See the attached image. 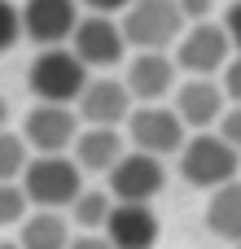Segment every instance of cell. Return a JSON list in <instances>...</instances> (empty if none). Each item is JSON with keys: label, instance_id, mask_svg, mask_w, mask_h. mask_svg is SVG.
<instances>
[{"label": "cell", "instance_id": "6da1fadb", "mask_svg": "<svg viewBox=\"0 0 241 249\" xmlns=\"http://www.w3.org/2000/svg\"><path fill=\"white\" fill-rule=\"evenodd\" d=\"M18 184L35 210H66L83 193V171L66 153H35V158H26Z\"/></svg>", "mask_w": 241, "mask_h": 249}, {"label": "cell", "instance_id": "7a4b0ae2", "mask_svg": "<svg viewBox=\"0 0 241 249\" xmlns=\"http://www.w3.org/2000/svg\"><path fill=\"white\" fill-rule=\"evenodd\" d=\"M88 66L70 48H40L35 61L26 66V88L35 105H75V96L88 83Z\"/></svg>", "mask_w": 241, "mask_h": 249}, {"label": "cell", "instance_id": "3957f363", "mask_svg": "<svg viewBox=\"0 0 241 249\" xmlns=\"http://www.w3.org/2000/svg\"><path fill=\"white\" fill-rule=\"evenodd\" d=\"M180 175H184V184L215 193L220 184H233L241 175V153L228 149L215 131H193L180 144Z\"/></svg>", "mask_w": 241, "mask_h": 249}, {"label": "cell", "instance_id": "277c9868", "mask_svg": "<svg viewBox=\"0 0 241 249\" xmlns=\"http://www.w3.org/2000/svg\"><path fill=\"white\" fill-rule=\"evenodd\" d=\"M123 44H132L136 53H167L180 31H184V18L176 9V0H132L123 9Z\"/></svg>", "mask_w": 241, "mask_h": 249}, {"label": "cell", "instance_id": "5b68a950", "mask_svg": "<svg viewBox=\"0 0 241 249\" xmlns=\"http://www.w3.org/2000/svg\"><path fill=\"white\" fill-rule=\"evenodd\" d=\"M127 123V140H132V149L136 153H149V158H171V153H180V144H184V123L176 118V109H167V105H132V114L123 118Z\"/></svg>", "mask_w": 241, "mask_h": 249}, {"label": "cell", "instance_id": "8992f818", "mask_svg": "<svg viewBox=\"0 0 241 249\" xmlns=\"http://www.w3.org/2000/svg\"><path fill=\"white\" fill-rule=\"evenodd\" d=\"M70 53L92 70H110L127 57V44H123V31L110 13H79L75 31H70Z\"/></svg>", "mask_w": 241, "mask_h": 249}, {"label": "cell", "instance_id": "52a82bcc", "mask_svg": "<svg viewBox=\"0 0 241 249\" xmlns=\"http://www.w3.org/2000/svg\"><path fill=\"white\" fill-rule=\"evenodd\" d=\"M105 193L114 197V201H141V206H149L158 193H162V184H167V166H162V158H149V153H136V149H127L110 171H105Z\"/></svg>", "mask_w": 241, "mask_h": 249}, {"label": "cell", "instance_id": "ba28073f", "mask_svg": "<svg viewBox=\"0 0 241 249\" xmlns=\"http://www.w3.org/2000/svg\"><path fill=\"white\" fill-rule=\"evenodd\" d=\"M228 57H233L228 35H224V26L211 22V18H206V22H193V26L180 31V39H176V66L189 70L193 79H211V74H220Z\"/></svg>", "mask_w": 241, "mask_h": 249}, {"label": "cell", "instance_id": "9c48e42d", "mask_svg": "<svg viewBox=\"0 0 241 249\" xmlns=\"http://www.w3.org/2000/svg\"><path fill=\"white\" fill-rule=\"evenodd\" d=\"M22 35L40 48H61L79 22V0H26L18 4Z\"/></svg>", "mask_w": 241, "mask_h": 249}, {"label": "cell", "instance_id": "30bf717a", "mask_svg": "<svg viewBox=\"0 0 241 249\" xmlns=\"http://www.w3.org/2000/svg\"><path fill=\"white\" fill-rule=\"evenodd\" d=\"M79 136V118L70 105H35L22 118V144L35 153H66Z\"/></svg>", "mask_w": 241, "mask_h": 249}, {"label": "cell", "instance_id": "8fae6325", "mask_svg": "<svg viewBox=\"0 0 241 249\" xmlns=\"http://www.w3.org/2000/svg\"><path fill=\"white\" fill-rule=\"evenodd\" d=\"M105 245L110 249H154L158 245V214L154 206H141V201H114L110 214H105Z\"/></svg>", "mask_w": 241, "mask_h": 249}, {"label": "cell", "instance_id": "7c38bea8", "mask_svg": "<svg viewBox=\"0 0 241 249\" xmlns=\"http://www.w3.org/2000/svg\"><path fill=\"white\" fill-rule=\"evenodd\" d=\"M132 114V92L123 79H88L83 92L75 96V118L88 127H119Z\"/></svg>", "mask_w": 241, "mask_h": 249}, {"label": "cell", "instance_id": "4fadbf2b", "mask_svg": "<svg viewBox=\"0 0 241 249\" xmlns=\"http://www.w3.org/2000/svg\"><path fill=\"white\" fill-rule=\"evenodd\" d=\"M123 88L132 92V101L141 105H158L171 88H176V61L167 53H136L127 61V79Z\"/></svg>", "mask_w": 241, "mask_h": 249}, {"label": "cell", "instance_id": "5bb4252c", "mask_svg": "<svg viewBox=\"0 0 241 249\" xmlns=\"http://www.w3.org/2000/svg\"><path fill=\"white\" fill-rule=\"evenodd\" d=\"M224 92H220V83L215 79H184L180 88H176V118L184 123V131L193 127V131H211L215 127V118L224 114Z\"/></svg>", "mask_w": 241, "mask_h": 249}, {"label": "cell", "instance_id": "9a60e30c", "mask_svg": "<svg viewBox=\"0 0 241 249\" xmlns=\"http://www.w3.org/2000/svg\"><path fill=\"white\" fill-rule=\"evenodd\" d=\"M70 149H75V166L79 171H92V175H105L123 153H127V140L119 136V127H88V131H79L75 140H70Z\"/></svg>", "mask_w": 241, "mask_h": 249}, {"label": "cell", "instance_id": "2e32d148", "mask_svg": "<svg viewBox=\"0 0 241 249\" xmlns=\"http://www.w3.org/2000/svg\"><path fill=\"white\" fill-rule=\"evenodd\" d=\"M70 223L61 210H35L18 223V249H66Z\"/></svg>", "mask_w": 241, "mask_h": 249}, {"label": "cell", "instance_id": "e0dca14e", "mask_svg": "<svg viewBox=\"0 0 241 249\" xmlns=\"http://www.w3.org/2000/svg\"><path fill=\"white\" fill-rule=\"evenodd\" d=\"M206 228L228 241V245H241V179L233 184H220L206 201Z\"/></svg>", "mask_w": 241, "mask_h": 249}, {"label": "cell", "instance_id": "ac0fdd59", "mask_svg": "<svg viewBox=\"0 0 241 249\" xmlns=\"http://www.w3.org/2000/svg\"><path fill=\"white\" fill-rule=\"evenodd\" d=\"M110 206H114V197H110L105 188H83L66 210H70V223H75L79 232H101V228H105Z\"/></svg>", "mask_w": 241, "mask_h": 249}, {"label": "cell", "instance_id": "d6986e66", "mask_svg": "<svg viewBox=\"0 0 241 249\" xmlns=\"http://www.w3.org/2000/svg\"><path fill=\"white\" fill-rule=\"evenodd\" d=\"M26 158H31V149L22 144V136L18 131H0V184H13L22 175Z\"/></svg>", "mask_w": 241, "mask_h": 249}, {"label": "cell", "instance_id": "ffe728a7", "mask_svg": "<svg viewBox=\"0 0 241 249\" xmlns=\"http://www.w3.org/2000/svg\"><path fill=\"white\" fill-rule=\"evenodd\" d=\"M31 214V201L22 193V184H0V228H18L22 219Z\"/></svg>", "mask_w": 241, "mask_h": 249}, {"label": "cell", "instance_id": "44dd1931", "mask_svg": "<svg viewBox=\"0 0 241 249\" xmlns=\"http://www.w3.org/2000/svg\"><path fill=\"white\" fill-rule=\"evenodd\" d=\"M215 136L241 153V105H224V114L215 118Z\"/></svg>", "mask_w": 241, "mask_h": 249}, {"label": "cell", "instance_id": "7402d4cb", "mask_svg": "<svg viewBox=\"0 0 241 249\" xmlns=\"http://www.w3.org/2000/svg\"><path fill=\"white\" fill-rule=\"evenodd\" d=\"M22 39V22H18V4L13 0H0V53H9L13 44Z\"/></svg>", "mask_w": 241, "mask_h": 249}, {"label": "cell", "instance_id": "603a6c76", "mask_svg": "<svg viewBox=\"0 0 241 249\" xmlns=\"http://www.w3.org/2000/svg\"><path fill=\"white\" fill-rule=\"evenodd\" d=\"M220 74H224V79H220V92H224V101L241 105V53L224 61V70H220Z\"/></svg>", "mask_w": 241, "mask_h": 249}, {"label": "cell", "instance_id": "cb8c5ba5", "mask_svg": "<svg viewBox=\"0 0 241 249\" xmlns=\"http://www.w3.org/2000/svg\"><path fill=\"white\" fill-rule=\"evenodd\" d=\"M224 35H228V48H237L241 53V0H233L228 9H224Z\"/></svg>", "mask_w": 241, "mask_h": 249}, {"label": "cell", "instance_id": "d4e9b609", "mask_svg": "<svg viewBox=\"0 0 241 249\" xmlns=\"http://www.w3.org/2000/svg\"><path fill=\"white\" fill-rule=\"evenodd\" d=\"M211 4L215 0H176V9H180L184 22H206L211 18Z\"/></svg>", "mask_w": 241, "mask_h": 249}, {"label": "cell", "instance_id": "484cf974", "mask_svg": "<svg viewBox=\"0 0 241 249\" xmlns=\"http://www.w3.org/2000/svg\"><path fill=\"white\" fill-rule=\"evenodd\" d=\"M66 249H110V245H105V236L83 232V236H70V245H66Z\"/></svg>", "mask_w": 241, "mask_h": 249}, {"label": "cell", "instance_id": "4316f807", "mask_svg": "<svg viewBox=\"0 0 241 249\" xmlns=\"http://www.w3.org/2000/svg\"><path fill=\"white\" fill-rule=\"evenodd\" d=\"M79 4H88L92 13H114V9H127L132 0H79Z\"/></svg>", "mask_w": 241, "mask_h": 249}, {"label": "cell", "instance_id": "83f0119b", "mask_svg": "<svg viewBox=\"0 0 241 249\" xmlns=\"http://www.w3.org/2000/svg\"><path fill=\"white\" fill-rule=\"evenodd\" d=\"M4 123H9V101L0 96V131H4Z\"/></svg>", "mask_w": 241, "mask_h": 249}, {"label": "cell", "instance_id": "f1b7e54d", "mask_svg": "<svg viewBox=\"0 0 241 249\" xmlns=\"http://www.w3.org/2000/svg\"><path fill=\"white\" fill-rule=\"evenodd\" d=\"M0 249H18V241H0Z\"/></svg>", "mask_w": 241, "mask_h": 249}, {"label": "cell", "instance_id": "f546056e", "mask_svg": "<svg viewBox=\"0 0 241 249\" xmlns=\"http://www.w3.org/2000/svg\"><path fill=\"white\" fill-rule=\"evenodd\" d=\"M233 249H241V245H233Z\"/></svg>", "mask_w": 241, "mask_h": 249}]
</instances>
